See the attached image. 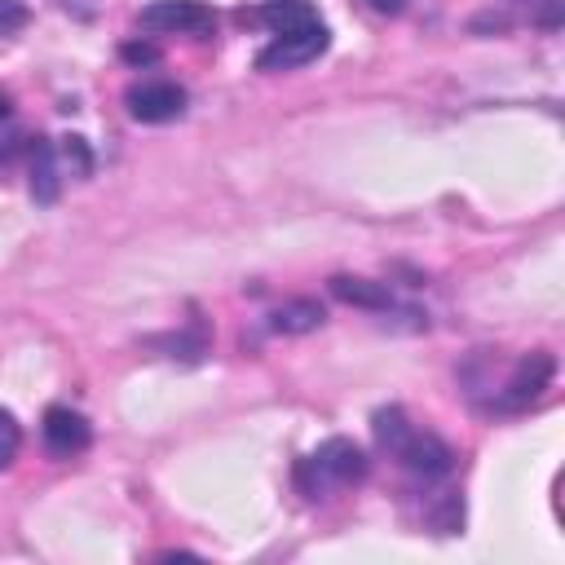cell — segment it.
Here are the masks:
<instances>
[{
    "label": "cell",
    "instance_id": "obj_6",
    "mask_svg": "<svg viewBox=\"0 0 565 565\" xmlns=\"http://www.w3.org/2000/svg\"><path fill=\"white\" fill-rule=\"evenodd\" d=\"M40 433H44V446H49L57 459L79 455V450H88V441H93L88 419H84L79 411H71V406H49Z\"/></svg>",
    "mask_w": 565,
    "mask_h": 565
},
{
    "label": "cell",
    "instance_id": "obj_9",
    "mask_svg": "<svg viewBox=\"0 0 565 565\" xmlns=\"http://www.w3.org/2000/svg\"><path fill=\"white\" fill-rule=\"evenodd\" d=\"M322 318H327V309H322L318 300L296 296V300H287V305H278V309L269 313V327H274L278 335H305V331L322 327Z\"/></svg>",
    "mask_w": 565,
    "mask_h": 565
},
{
    "label": "cell",
    "instance_id": "obj_13",
    "mask_svg": "<svg viewBox=\"0 0 565 565\" xmlns=\"http://www.w3.org/2000/svg\"><path fill=\"white\" fill-rule=\"evenodd\" d=\"M428 521H433L437 534H455V530L463 525V499H459V494H441Z\"/></svg>",
    "mask_w": 565,
    "mask_h": 565
},
{
    "label": "cell",
    "instance_id": "obj_8",
    "mask_svg": "<svg viewBox=\"0 0 565 565\" xmlns=\"http://www.w3.org/2000/svg\"><path fill=\"white\" fill-rule=\"evenodd\" d=\"M331 296L344 300V305L371 309V313H388V309H393V291H388V282H375V278L335 274V278H331Z\"/></svg>",
    "mask_w": 565,
    "mask_h": 565
},
{
    "label": "cell",
    "instance_id": "obj_7",
    "mask_svg": "<svg viewBox=\"0 0 565 565\" xmlns=\"http://www.w3.org/2000/svg\"><path fill=\"white\" fill-rule=\"evenodd\" d=\"M397 459H402L415 477H424V481L446 477V472L455 468V450H450L441 437H433V433H415V428H411V437L397 446Z\"/></svg>",
    "mask_w": 565,
    "mask_h": 565
},
{
    "label": "cell",
    "instance_id": "obj_12",
    "mask_svg": "<svg viewBox=\"0 0 565 565\" xmlns=\"http://www.w3.org/2000/svg\"><path fill=\"white\" fill-rule=\"evenodd\" d=\"M371 428H375V441H380L384 450H393V455H397V446L411 437V424H406L402 406H384V411H375Z\"/></svg>",
    "mask_w": 565,
    "mask_h": 565
},
{
    "label": "cell",
    "instance_id": "obj_16",
    "mask_svg": "<svg viewBox=\"0 0 565 565\" xmlns=\"http://www.w3.org/2000/svg\"><path fill=\"white\" fill-rule=\"evenodd\" d=\"M18 22H22V4L18 0H0V31H9Z\"/></svg>",
    "mask_w": 565,
    "mask_h": 565
},
{
    "label": "cell",
    "instance_id": "obj_18",
    "mask_svg": "<svg viewBox=\"0 0 565 565\" xmlns=\"http://www.w3.org/2000/svg\"><path fill=\"white\" fill-rule=\"evenodd\" d=\"M366 4H371L375 13H397V9H402V0H366Z\"/></svg>",
    "mask_w": 565,
    "mask_h": 565
},
{
    "label": "cell",
    "instance_id": "obj_2",
    "mask_svg": "<svg viewBox=\"0 0 565 565\" xmlns=\"http://www.w3.org/2000/svg\"><path fill=\"white\" fill-rule=\"evenodd\" d=\"M124 106L137 124H172L185 115V88L172 79H146L124 93Z\"/></svg>",
    "mask_w": 565,
    "mask_h": 565
},
{
    "label": "cell",
    "instance_id": "obj_15",
    "mask_svg": "<svg viewBox=\"0 0 565 565\" xmlns=\"http://www.w3.org/2000/svg\"><path fill=\"white\" fill-rule=\"evenodd\" d=\"M62 159H66V168H71L75 177H88V172H93V154H88L84 137H66V141H62Z\"/></svg>",
    "mask_w": 565,
    "mask_h": 565
},
{
    "label": "cell",
    "instance_id": "obj_5",
    "mask_svg": "<svg viewBox=\"0 0 565 565\" xmlns=\"http://www.w3.org/2000/svg\"><path fill=\"white\" fill-rule=\"evenodd\" d=\"M552 371H556V362H552V353H530V358H521L516 362V371L508 375V384H503V393H499V411H525L530 402H539V393L547 388V380H552Z\"/></svg>",
    "mask_w": 565,
    "mask_h": 565
},
{
    "label": "cell",
    "instance_id": "obj_11",
    "mask_svg": "<svg viewBox=\"0 0 565 565\" xmlns=\"http://www.w3.org/2000/svg\"><path fill=\"white\" fill-rule=\"evenodd\" d=\"M57 190H62L57 150H53V141H40L35 154H31V194H35V203H53Z\"/></svg>",
    "mask_w": 565,
    "mask_h": 565
},
{
    "label": "cell",
    "instance_id": "obj_17",
    "mask_svg": "<svg viewBox=\"0 0 565 565\" xmlns=\"http://www.w3.org/2000/svg\"><path fill=\"white\" fill-rule=\"evenodd\" d=\"M124 57H128V62H154L159 49H150V44H124Z\"/></svg>",
    "mask_w": 565,
    "mask_h": 565
},
{
    "label": "cell",
    "instance_id": "obj_19",
    "mask_svg": "<svg viewBox=\"0 0 565 565\" xmlns=\"http://www.w3.org/2000/svg\"><path fill=\"white\" fill-rule=\"evenodd\" d=\"M62 4H66V9H75V13H88V4H84V0H62Z\"/></svg>",
    "mask_w": 565,
    "mask_h": 565
},
{
    "label": "cell",
    "instance_id": "obj_3",
    "mask_svg": "<svg viewBox=\"0 0 565 565\" xmlns=\"http://www.w3.org/2000/svg\"><path fill=\"white\" fill-rule=\"evenodd\" d=\"M300 468L318 477V481H313L318 490H322V481L349 486V481H362V477H366V455H362L358 441H349V437H331V441L318 446V455L300 459Z\"/></svg>",
    "mask_w": 565,
    "mask_h": 565
},
{
    "label": "cell",
    "instance_id": "obj_20",
    "mask_svg": "<svg viewBox=\"0 0 565 565\" xmlns=\"http://www.w3.org/2000/svg\"><path fill=\"white\" fill-rule=\"evenodd\" d=\"M4 115H9V97L0 93V119H4Z\"/></svg>",
    "mask_w": 565,
    "mask_h": 565
},
{
    "label": "cell",
    "instance_id": "obj_4",
    "mask_svg": "<svg viewBox=\"0 0 565 565\" xmlns=\"http://www.w3.org/2000/svg\"><path fill=\"white\" fill-rule=\"evenodd\" d=\"M141 26L163 35H203L216 26V13L203 0H150L141 9Z\"/></svg>",
    "mask_w": 565,
    "mask_h": 565
},
{
    "label": "cell",
    "instance_id": "obj_10",
    "mask_svg": "<svg viewBox=\"0 0 565 565\" xmlns=\"http://www.w3.org/2000/svg\"><path fill=\"white\" fill-rule=\"evenodd\" d=\"M260 22L274 31V35H287V31H300V26H313L322 22L318 9L309 0H265L260 4Z\"/></svg>",
    "mask_w": 565,
    "mask_h": 565
},
{
    "label": "cell",
    "instance_id": "obj_1",
    "mask_svg": "<svg viewBox=\"0 0 565 565\" xmlns=\"http://www.w3.org/2000/svg\"><path fill=\"white\" fill-rule=\"evenodd\" d=\"M327 44H331L327 22H313V26L274 35V44H265V49L256 53V66H260V71H296V66L313 62L318 53H327Z\"/></svg>",
    "mask_w": 565,
    "mask_h": 565
},
{
    "label": "cell",
    "instance_id": "obj_14",
    "mask_svg": "<svg viewBox=\"0 0 565 565\" xmlns=\"http://www.w3.org/2000/svg\"><path fill=\"white\" fill-rule=\"evenodd\" d=\"M18 446H22V428L9 411H0V468H9L18 459Z\"/></svg>",
    "mask_w": 565,
    "mask_h": 565
}]
</instances>
